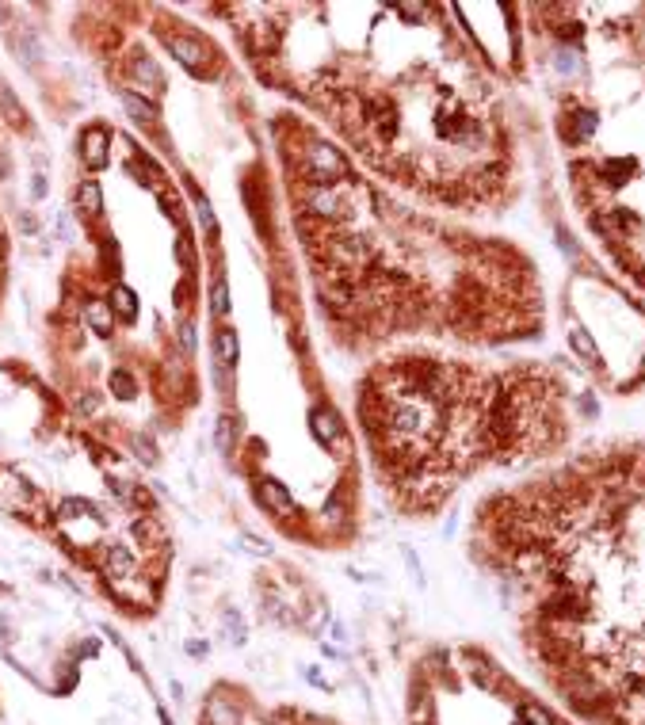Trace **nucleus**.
<instances>
[{
	"mask_svg": "<svg viewBox=\"0 0 645 725\" xmlns=\"http://www.w3.org/2000/svg\"><path fill=\"white\" fill-rule=\"evenodd\" d=\"M527 653L596 725H645V447L592 451L477 511Z\"/></svg>",
	"mask_w": 645,
	"mask_h": 725,
	"instance_id": "1",
	"label": "nucleus"
},
{
	"mask_svg": "<svg viewBox=\"0 0 645 725\" xmlns=\"http://www.w3.org/2000/svg\"><path fill=\"white\" fill-rule=\"evenodd\" d=\"M363 416L397 493L431 511L485 466H524L565 447L573 394L539 363L481 366L466 359H401L366 386Z\"/></svg>",
	"mask_w": 645,
	"mask_h": 725,
	"instance_id": "2",
	"label": "nucleus"
},
{
	"mask_svg": "<svg viewBox=\"0 0 645 725\" xmlns=\"http://www.w3.org/2000/svg\"><path fill=\"white\" fill-rule=\"evenodd\" d=\"M550 35L558 138L588 226L645 286V4L535 8Z\"/></svg>",
	"mask_w": 645,
	"mask_h": 725,
	"instance_id": "3",
	"label": "nucleus"
},
{
	"mask_svg": "<svg viewBox=\"0 0 645 725\" xmlns=\"http://www.w3.org/2000/svg\"><path fill=\"white\" fill-rule=\"evenodd\" d=\"M302 172H306V176H309V180H314L317 187H329V184H336L340 176H348V161H344L340 153L332 149V145L317 141V145H309Z\"/></svg>",
	"mask_w": 645,
	"mask_h": 725,
	"instance_id": "4",
	"label": "nucleus"
},
{
	"mask_svg": "<svg viewBox=\"0 0 645 725\" xmlns=\"http://www.w3.org/2000/svg\"><path fill=\"white\" fill-rule=\"evenodd\" d=\"M81 157H84V164L92 172L104 169V164L111 161V134L104 126H88L81 134Z\"/></svg>",
	"mask_w": 645,
	"mask_h": 725,
	"instance_id": "5",
	"label": "nucleus"
},
{
	"mask_svg": "<svg viewBox=\"0 0 645 725\" xmlns=\"http://www.w3.org/2000/svg\"><path fill=\"white\" fill-rule=\"evenodd\" d=\"M164 42H169V50L180 58L191 73H203V65H206V46L199 39H187V35H164Z\"/></svg>",
	"mask_w": 645,
	"mask_h": 725,
	"instance_id": "6",
	"label": "nucleus"
},
{
	"mask_svg": "<svg viewBox=\"0 0 645 725\" xmlns=\"http://www.w3.org/2000/svg\"><path fill=\"white\" fill-rule=\"evenodd\" d=\"M237 355H241L237 332H233V325H221V329L214 332V359H218V371H229V366H237Z\"/></svg>",
	"mask_w": 645,
	"mask_h": 725,
	"instance_id": "7",
	"label": "nucleus"
},
{
	"mask_svg": "<svg viewBox=\"0 0 645 725\" xmlns=\"http://www.w3.org/2000/svg\"><path fill=\"white\" fill-rule=\"evenodd\" d=\"M256 496L264 500V504H268L275 516H291L294 511V500H291V493H286V489L279 485V481H271V477H264L260 485H256Z\"/></svg>",
	"mask_w": 645,
	"mask_h": 725,
	"instance_id": "8",
	"label": "nucleus"
},
{
	"mask_svg": "<svg viewBox=\"0 0 645 725\" xmlns=\"http://www.w3.org/2000/svg\"><path fill=\"white\" fill-rule=\"evenodd\" d=\"M309 428H314V435L321 443H336L340 439V420H336L332 409H314L309 412Z\"/></svg>",
	"mask_w": 645,
	"mask_h": 725,
	"instance_id": "9",
	"label": "nucleus"
},
{
	"mask_svg": "<svg viewBox=\"0 0 645 725\" xmlns=\"http://www.w3.org/2000/svg\"><path fill=\"white\" fill-rule=\"evenodd\" d=\"M237 721H241V714L229 699H221V695L206 699V725H237Z\"/></svg>",
	"mask_w": 645,
	"mask_h": 725,
	"instance_id": "10",
	"label": "nucleus"
},
{
	"mask_svg": "<svg viewBox=\"0 0 645 725\" xmlns=\"http://www.w3.org/2000/svg\"><path fill=\"white\" fill-rule=\"evenodd\" d=\"M134 73L146 81V88H149V96H161L164 92V76H161V69L153 65V58H146V54H138L134 58Z\"/></svg>",
	"mask_w": 645,
	"mask_h": 725,
	"instance_id": "11",
	"label": "nucleus"
},
{
	"mask_svg": "<svg viewBox=\"0 0 645 725\" xmlns=\"http://www.w3.org/2000/svg\"><path fill=\"white\" fill-rule=\"evenodd\" d=\"M76 203L84 206L88 218H96L99 210H104V191H99V184H96V180H84L81 187H76Z\"/></svg>",
	"mask_w": 645,
	"mask_h": 725,
	"instance_id": "12",
	"label": "nucleus"
},
{
	"mask_svg": "<svg viewBox=\"0 0 645 725\" xmlns=\"http://www.w3.org/2000/svg\"><path fill=\"white\" fill-rule=\"evenodd\" d=\"M84 317H88V325H92L99 336H107V332H111V306L104 302V298H92V302L84 306Z\"/></svg>",
	"mask_w": 645,
	"mask_h": 725,
	"instance_id": "13",
	"label": "nucleus"
},
{
	"mask_svg": "<svg viewBox=\"0 0 645 725\" xmlns=\"http://www.w3.org/2000/svg\"><path fill=\"white\" fill-rule=\"evenodd\" d=\"M111 306L119 309L122 321H134V317H138V298H134V290H126V286H115V290H111Z\"/></svg>",
	"mask_w": 645,
	"mask_h": 725,
	"instance_id": "14",
	"label": "nucleus"
},
{
	"mask_svg": "<svg viewBox=\"0 0 645 725\" xmlns=\"http://www.w3.org/2000/svg\"><path fill=\"white\" fill-rule=\"evenodd\" d=\"M122 104H126V111L138 122H157V104H146V99H138L134 92H122Z\"/></svg>",
	"mask_w": 645,
	"mask_h": 725,
	"instance_id": "15",
	"label": "nucleus"
},
{
	"mask_svg": "<svg viewBox=\"0 0 645 725\" xmlns=\"http://www.w3.org/2000/svg\"><path fill=\"white\" fill-rule=\"evenodd\" d=\"M210 309L218 317L229 314V286H226V275H214V286H210Z\"/></svg>",
	"mask_w": 645,
	"mask_h": 725,
	"instance_id": "16",
	"label": "nucleus"
},
{
	"mask_svg": "<svg viewBox=\"0 0 645 725\" xmlns=\"http://www.w3.org/2000/svg\"><path fill=\"white\" fill-rule=\"evenodd\" d=\"M233 439H237V420H233V416H218V447H221V454L233 451Z\"/></svg>",
	"mask_w": 645,
	"mask_h": 725,
	"instance_id": "17",
	"label": "nucleus"
},
{
	"mask_svg": "<svg viewBox=\"0 0 645 725\" xmlns=\"http://www.w3.org/2000/svg\"><path fill=\"white\" fill-rule=\"evenodd\" d=\"M111 386H115V394H119L122 401L134 397V378H130L126 371H111Z\"/></svg>",
	"mask_w": 645,
	"mask_h": 725,
	"instance_id": "18",
	"label": "nucleus"
},
{
	"mask_svg": "<svg viewBox=\"0 0 645 725\" xmlns=\"http://www.w3.org/2000/svg\"><path fill=\"white\" fill-rule=\"evenodd\" d=\"M199 221H203L206 237L214 241V237H218V218H214V210H210V203H206V199H199Z\"/></svg>",
	"mask_w": 645,
	"mask_h": 725,
	"instance_id": "19",
	"label": "nucleus"
},
{
	"mask_svg": "<svg viewBox=\"0 0 645 725\" xmlns=\"http://www.w3.org/2000/svg\"><path fill=\"white\" fill-rule=\"evenodd\" d=\"M0 107L8 111V119H12V122H19V119H24V107L16 104V99H12V92H8L4 84H0Z\"/></svg>",
	"mask_w": 645,
	"mask_h": 725,
	"instance_id": "20",
	"label": "nucleus"
},
{
	"mask_svg": "<svg viewBox=\"0 0 645 725\" xmlns=\"http://www.w3.org/2000/svg\"><path fill=\"white\" fill-rule=\"evenodd\" d=\"M176 256H180V264H184V267H191V241H187V237L176 241Z\"/></svg>",
	"mask_w": 645,
	"mask_h": 725,
	"instance_id": "21",
	"label": "nucleus"
},
{
	"mask_svg": "<svg viewBox=\"0 0 645 725\" xmlns=\"http://www.w3.org/2000/svg\"><path fill=\"white\" fill-rule=\"evenodd\" d=\"M134 447H138V454L146 462H153V447H149V439H134Z\"/></svg>",
	"mask_w": 645,
	"mask_h": 725,
	"instance_id": "22",
	"label": "nucleus"
},
{
	"mask_svg": "<svg viewBox=\"0 0 645 725\" xmlns=\"http://www.w3.org/2000/svg\"><path fill=\"white\" fill-rule=\"evenodd\" d=\"M31 195H35V199L46 195V180H42V176H35V184H31Z\"/></svg>",
	"mask_w": 645,
	"mask_h": 725,
	"instance_id": "23",
	"label": "nucleus"
},
{
	"mask_svg": "<svg viewBox=\"0 0 645 725\" xmlns=\"http://www.w3.org/2000/svg\"><path fill=\"white\" fill-rule=\"evenodd\" d=\"M180 340L191 348V344H195V329H191V325H180Z\"/></svg>",
	"mask_w": 645,
	"mask_h": 725,
	"instance_id": "24",
	"label": "nucleus"
},
{
	"mask_svg": "<svg viewBox=\"0 0 645 725\" xmlns=\"http://www.w3.org/2000/svg\"><path fill=\"white\" fill-rule=\"evenodd\" d=\"M187 653H191V656H203L206 645H203V641H187Z\"/></svg>",
	"mask_w": 645,
	"mask_h": 725,
	"instance_id": "25",
	"label": "nucleus"
},
{
	"mask_svg": "<svg viewBox=\"0 0 645 725\" xmlns=\"http://www.w3.org/2000/svg\"><path fill=\"white\" fill-rule=\"evenodd\" d=\"M0 176H4V164H0Z\"/></svg>",
	"mask_w": 645,
	"mask_h": 725,
	"instance_id": "26",
	"label": "nucleus"
},
{
	"mask_svg": "<svg viewBox=\"0 0 645 725\" xmlns=\"http://www.w3.org/2000/svg\"><path fill=\"white\" fill-rule=\"evenodd\" d=\"M0 16H4V8H0Z\"/></svg>",
	"mask_w": 645,
	"mask_h": 725,
	"instance_id": "27",
	"label": "nucleus"
}]
</instances>
